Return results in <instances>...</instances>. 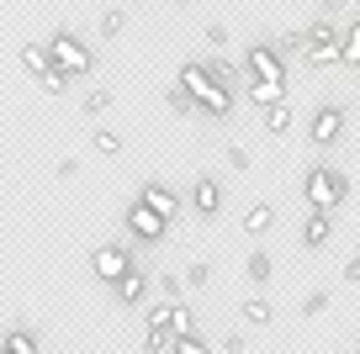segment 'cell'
<instances>
[{
	"instance_id": "obj_1",
	"label": "cell",
	"mask_w": 360,
	"mask_h": 354,
	"mask_svg": "<svg viewBox=\"0 0 360 354\" xmlns=\"http://www.w3.org/2000/svg\"><path fill=\"white\" fill-rule=\"evenodd\" d=\"M175 85L186 90V96H191L196 106H202V117H212V122H228V117H233V90H223V85H217L207 64L186 58V64H180V79H175Z\"/></svg>"
},
{
	"instance_id": "obj_2",
	"label": "cell",
	"mask_w": 360,
	"mask_h": 354,
	"mask_svg": "<svg viewBox=\"0 0 360 354\" xmlns=\"http://www.w3.org/2000/svg\"><path fill=\"white\" fill-rule=\"evenodd\" d=\"M302 196H307V211H339V206H345V196H349L345 169L313 164V169H307V180H302Z\"/></svg>"
},
{
	"instance_id": "obj_3",
	"label": "cell",
	"mask_w": 360,
	"mask_h": 354,
	"mask_svg": "<svg viewBox=\"0 0 360 354\" xmlns=\"http://www.w3.org/2000/svg\"><path fill=\"white\" fill-rule=\"evenodd\" d=\"M122 232L133 238V244H143V249H159V244H165V232H169V222L159 217L148 201L133 196V201H127V211H122Z\"/></svg>"
},
{
	"instance_id": "obj_4",
	"label": "cell",
	"mask_w": 360,
	"mask_h": 354,
	"mask_svg": "<svg viewBox=\"0 0 360 354\" xmlns=\"http://www.w3.org/2000/svg\"><path fill=\"white\" fill-rule=\"evenodd\" d=\"M339 43H345V32H339L328 16H323V22H313V27H307V53H302V64L313 69V74H318V69H334V64H339Z\"/></svg>"
},
{
	"instance_id": "obj_5",
	"label": "cell",
	"mask_w": 360,
	"mask_h": 354,
	"mask_svg": "<svg viewBox=\"0 0 360 354\" xmlns=\"http://www.w3.org/2000/svg\"><path fill=\"white\" fill-rule=\"evenodd\" d=\"M244 74H249V85H276V90H286V58L276 53V43H255L244 53Z\"/></svg>"
},
{
	"instance_id": "obj_6",
	"label": "cell",
	"mask_w": 360,
	"mask_h": 354,
	"mask_svg": "<svg viewBox=\"0 0 360 354\" xmlns=\"http://www.w3.org/2000/svg\"><path fill=\"white\" fill-rule=\"evenodd\" d=\"M48 53H53V69H64L69 79H85L90 69H96V58H90V48L79 43L75 32H53V37H48Z\"/></svg>"
},
{
	"instance_id": "obj_7",
	"label": "cell",
	"mask_w": 360,
	"mask_h": 354,
	"mask_svg": "<svg viewBox=\"0 0 360 354\" xmlns=\"http://www.w3.org/2000/svg\"><path fill=\"white\" fill-rule=\"evenodd\" d=\"M345 106H339V100H323V106L313 111V122H307V143L313 148H334L339 138H345Z\"/></svg>"
},
{
	"instance_id": "obj_8",
	"label": "cell",
	"mask_w": 360,
	"mask_h": 354,
	"mask_svg": "<svg viewBox=\"0 0 360 354\" xmlns=\"http://www.w3.org/2000/svg\"><path fill=\"white\" fill-rule=\"evenodd\" d=\"M90 270H96L101 286H117V280H122L127 270H138V265H133V254H127L122 244H96L90 249Z\"/></svg>"
},
{
	"instance_id": "obj_9",
	"label": "cell",
	"mask_w": 360,
	"mask_h": 354,
	"mask_svg": "<svg viewBox=\"0 0 360 354\" xmlns=\"http://www.w3.org/2000/svg\"><path fill=\"white\" fill-rule=\"evenodd\" d=\"M138 201H148V206H154V211H159L165 222H175V217H180V206H186V201H180V190H169L165 180H143Z\"/></svg>"
},
{
	"instance_id": "obj_10",
	"label": "cell",
	"mask_w": 360,
	"mask_h": 354,
	"mask_svg": "<svg viewBox=\"0 0 360 354\" xmlns=\"http://www.w3.org/2000/svg\"><path fill=\"white\" fill-rule=\"evenodd\" d=\"M191 211H196V217H217V211H223V180H217V175H196Z\"/></svg>"
},
{
	"instance_id": "obj_11",
	"label": "cell",
	"mask_w": 360,
	"mask_h": 354,
	"mask_svg": "<svg viewBox=\"0 0 360 354\" xmlns=\"http://www.w3.org/2000/svg\"><path fill=\"white\" fill-rule=\"evenodd\" d=\"M112 291H117V301H122V307H143V301H148V270H127Z\"/></svg>"
},
{
	"instance_id": "obj_12",
	"label": "cell",
	"mask_w": 360,
	"mask_h": 354,
	"mask_svg": "<svg viewBox=\"0 0 360 354\" xmlns=\"http://www.w3.org/2000/svg\"><path fill=\"white\" fill-rule=\"evenodd\" d=\"M328 238H334V211H307L302 244H307V249H328Z\"/></svg>"
},
{
	"instance_id": "obj_13",
	"label": "cell",
	"mask_w": 360,
	"mask_h": 354,
	"mask_svg": "<svg viewBox=\"0 0 360 354\" xmlns=\"http://www.w3.org/2000/svg\"><path fill=\"white\" fill-rule=\"evenodd\" d=\"M270 228H276V206H270V201H259V206L244 211V232H249V238H265Z\"/></svg>"
},
{
	"instance_id": "obj_14",
	"label": "cell",
	"mask_w": 360,
	"mask_h": 354,
	"mask_svg": "<svg viewBox=\"0 0 360 354\" xmlns=\"http://www.w3.org/2000/svg\"><path fill=\"white\" fill-rule=\"evenodd\" d=\"M259 127H265L270 138H281L286 127H292V100H276V106H265V111H259Z\"/></svg>"
},
{
	"instance_id": "obj_15",
	"label": "cell",
	"mask_w": 360,
	"mask_h": 354,
	"mask_svg": "<svg viewBox=\"0 0 360 354\" xmlns=\"http://www.w3.org/2000/svg\"><path fill=\"white\" fill-rule=\"evenodd\" d=\"M22 69H27L32 79H43L48 69H53V53H48V43H27V48H22Z\"/></svg>"
},
{
	"instance_id": "obj_16",
	"label": "cell",
	"mask_w": 360,
	"mask_h": 354,
	"mask_svg": "<svg viewBox=\"0 0 360 354\" xmlns=\"http://www.w3.org/2000/svg\"><path fill=\"white\" fill-rule=\"evenodd\" d=\"M339 64H349V69H360V16L345 27V43H339Z\"/></svg>"
},
{
	"instance_id": "obj_17",
	"label": "cell",
	"mask_w": 360,
	"mask_h": 354,
	"mask_svg": "<svg viewBox=\"0 0 360 354\" xmlns=\"http://www.w3.org/2000/svg\"><path fill=\"white\" fill-rule=\"evenodd\" d=\"M112 100H117V96H112L106 85H90V90H85V100H79V111H85V117H101Z\"/></svg>"
},
{
	"instance_id": "obj_18",
	"label": "cell",
	"mask_w": 360,
	"mask_h": 354,
	"mask_svg": "<svg viewBox=\"0 0 360 354\" xmlns=\"http://www.w3.org/2000/svg\"><path fill=\"white\" fill-rule=\"evenodd\" d=\"M238 312H244V322H249V328H270V301H265V296H249Z\"/></svg>"
},
{
	"instance_id": "obj_19",
	"label": "cell",
	"mask_w": 360,
	"mask_h": 354,
	"mask_svg": "<svg viewBox=\"0 0 360 354\" xmlns=\"http://www.w3.org/2000/svg\"><path fill=\"white\" fill-rule=\"evenodd\" d=\"M169 328H175V339H186V333H196V312L186 307V301H175V307H169Z\"/></svg>"
},
{
	"instance_id": "obj_20",
	"label": "cell",
	"mask_w": 360,
	"mask_h": 354,
	"mask_svg": "<svg viewBox=\"0 0 360 354\" xmlns=\"http://www.w3.org/2000/svg\"><path fill=\"white\" fill-rule=\"evenodd\" d=\"M244 275L255 280V286H270V254L265 249H255V254H249V265H244Z\"/></svg>"
},
{
	"instance_id": "obj_21",
	"label": "cell",
	"mask_w": 360,
	"mask_h": 354,
	"mask_svg": "<svg viewBox=\"0 0 360 354\" xmlns=\"http://www.w3.org/2000/svg\"><path fill=\"white\" fill-rule=\"evenodd\" d=\"M143 349L148 354H169V349H175V333H169V328H143Z\"/></svg>"
},
{
	"instance_id": "obj_22",
	"label": "cell",
	"mask_w": 360,
	"mask_h": 354,
	"mask_svg": "<svg viewBox=\"0 0 360 354\" xmlns=\"http://www.w3.org/2000/svg\"><path fill=\"white\" fill-rule=\"evenodd\" d=\"M165 100H169V111H175V117H202V106H196V100H191V96H186V90H180V85H175V90H169V96H165Z\"/></svg>"
},
{
	"instance_id": "obj_23",
	"label": "cell",
	"mask_w": 360,
	"mask_h": 354,
	"mask_svg": "<svg viewBox=\"0 0 360 354\" xmlns=\"http://www.w3.org/2000/svg\"><path fill=\"white\" fill-rule=\"evenodd\" d=\"M90 143H96V154H106V159L122 154V133H112V127H101V133L90 138Z\"/></svg>"
},
{
	"instance_id": "obj_24",
	"label": "cell",
	"mask_w": 360,
	"mask_h": 354,
	"mask_svg": "<svg viewBox=\"0 0 360 354\" xmlns=\"http://www.w3.org/2000/svg\"><path fill=\"white\" fill-rule=\"evenodd\" d=\"M276 53H297V58H302L307 53V32H281V37H276Z\"/></svg>"
},
{
	"instance_id": "obj_25",
	"label": "cell",
	"mask_w": 360,
	"mask_h": 354,
	"mask_svg": "<svg viewBox=\"0 0 360 354\" xmlns=\"http://www.w3.org/2000/svg\"><path fill=\"white\" fill-rule=\"evenodd\" d=\"M37 85H43V96H58V100H64V90H69V74H64V69H48V74L37 79Z\"/></svg>"
},
{
	"instance_id": "obj_26",
	"label": "cell",
	"mask_w": 360,
	"mask_h": 354,
	"mask_svg": "<svg viewBox=\"0 0 360 354\" xmlns=\"http://www.w3.org/2000/svg\"><path fill=\"white\" fill-rule=\"evenodd\" d=\"M249 100L265 111V106H276V100H286V90H276V85H249Z\"/></svg>"
},
{
	"instance_id": "obj_27",
	"label": "cell",
	"mask_w": 360,
	"mask_h": 354,
	"mask_svg": "<svg viewBox=\"0 0 360 354\" xmlns=\"http://www.w3.org/2000/svg\"><path fill=\"white\" fill-rule=\"evenodd\" d=\"M207 69H212V79H217V85H223V90H233V85H238V69L228 64V58H212V64H207Z\"/></svg>"
},
{
	"instance_id": "obj_28",
	"label": "cell",
	"mask_w": 360,
	"mask_h": 354,
	"mask_svg": "<svg viewBox=\"0 0 360 354\" xmlns=\"http://www.w3.org/2000/svg\"><path fill=\"white\" fill-rule=\"evenodd\" d=\"M169 354H212V349H207L202 333H186V339H175V349H169Z\"/></svg>"
},
{
	"instance_id": "obj_29",
	"label": "cell",
	"mask_w": 360,
	"mask_h": 354,
	"mask_svg": "<svg viewBox=\"0 0 360 354\" xmlns=\"http://www.w3.org/2000/svg\"><path fill=\"white\" fill-rule=\"evenodd\" d=\"M122 27H127V11H106L101 16V37L112 43V37H122Z\"/></svg>"
},
{
	"instance_id": "obj_30",
	"label": "cell",
	"mask_w": 360,
	"mask_h": 354,
	"mask_svg": "<svg viewBox=\"0 0 360 354\" xmlns=\"http://www.w3.org/2000/svg\"><path fill=\"white\" fill-rule=\"evenodd\" d=\"M302 312H307V317H323V312H328V291H307V296H302Z\"/></svg>"
},
{
	"instance_id": "obj_31",
	"label": "cell",
	"mask_w": 360,
	"mask_h": 354,
	"mask_svg": "<svg viewBox=\"0 0 360 354\" xmlns=\"http://www.w3.org/2000/svg\"><path fill=\"white\" fill-rule=\"evenodd\" d=\"M207 280H212V265H207V259H196V265L186 270V286H207Z\"/></svg>"
},
{
	"instance_id": "obj_32",
	"label": "cell",
	"mask_w": 360,
	"mask_h": 354,
	"mask_svg": "<svg viewBox=\"0 0 360 354\" xmlns=\"http://www.w3.org/2000/svg\"><path fill=\"white\" fill-rule=\"evenodd\" d=\"M159 286H165V296H169V301L180 296V275H175V270H165V275H159Z\"/></svg>"
},
{
	"instance_id": "obj_33",
	"label": "cell",
	"mask_w": 360,
	"mask_h": 354,
	"mask_svg": "<svg viewBox=\"0 0 360 354\" xmlns=\"http://www.w3.org/2000/svg\"><path fill=\"white\" fill-rule=\"evenodd\" d=\"M207 43H212V48H228V27L212 22V27H207Z\"/></svg>"
},
{
	"instance_id": "obj_34",
	"label": "cell",
	"mask_w": 360,
	"mask_h": 354,
	"mask_svg": "<svg viewBox=\"0 0 360 354\" xmlns=\"http://www.w3.org/2000/svg\"><path fill=\"white\" fill-rule=\"evenodd\" d=\"M228 169H249V154L238 143H228Z\"/></svg>"
},
{
	"instance_id": "obj_35",
	"label": "cell",
	"mask_w": 360,
	"mask_h": 354,
	"mask_svg": "<svg viewBox=\"0 0 360 354\" xmlns=\"http://www.w3.org/2000/svg\"><path fill=\"white\" fill-rule=\"evenodd\" d=\"M79 175V159H58V180H75Z\"/></svg>"
},
{
	"instance_id": "obj_36",
	"label": "cell",
	"mask_w": 360,
	"mask_h": 354,
	"mask_svg": "<svg viewBox=\"0 0 360 354\" xmlns=\"http://www.w3.org/2000/svg\"><path fill=\"white\" fill-rule=\"evenodd\" d=\"M345 280H349V286H360V254H355V259L345 265Z\"/></svg>"
},
{
	"instance_id": "obj_37",
	"label": "cell",
	"mask_w": 360,
	"mask_h": 354,
	"mask_svg": "<svg viewBox=\"0 0 360 354\" xmlns=\"http://www.w3.org/2000/svg\"><path fill=\"white\" fill-rule=\"evenodd\" d=\"M345 6H349V0H323V16H339Z\"/></svg>"
},
{
	"instance_id": "obj_38",
	"label": "cell",
	"mask_w": 360,
	"mask_h": 354,
	"mask_svg": "<svg viewBox=\"0 0 360 354\" xmlns=\"http://www.w3.org/2000/svg\"><path fill=\"white\" fill-rule=\"evenodd\" d=\"M175 6H186V0H175Z\"/></svg>"
},
{
	"instance_id": "obj_39",
	"label": "cell",
	"mask_w": 360,
	"mask_h": 354,
	"mask_svg": "<svg viewBox=\"0 0 360 354\" xmlns=\"http://www.w3.org/2000/svg\"><path fill=\"white\" fill-rule=\"evenodd\" d=\"M349 354H360V349H349Z\"/></svg>"
},
{
	"instance_id": "obj_40",
	"label": "cell",
	"mask_w": 360,
	"mask_h": 354,
	"mask_svg": "<svg viewBox=\"0 0 360 354\" xmlns=\"http://www.w3.org/2000/svg\"><path fill=\"white\" fill-rule=\"evenodd\" d=\"M355 254H360V244H355Z\"/></svg>"
}]
</instances>
